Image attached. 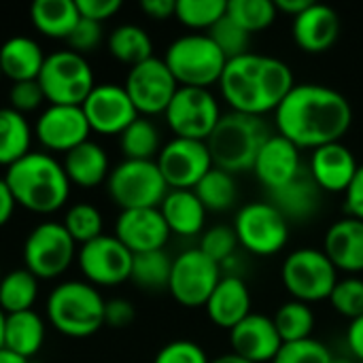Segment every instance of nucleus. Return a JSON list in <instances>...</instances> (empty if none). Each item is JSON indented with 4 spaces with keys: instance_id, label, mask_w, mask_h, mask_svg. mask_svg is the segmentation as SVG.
I'll use <instances>...</instances> for the list:
<instances>
[{
    "instance_id": "obj_1",
    "label": "nucleus",
    "mask_w": 363,
    "mask_h": 363,
    "mask_svg": "<svg viewBox=\"0 0 363 363\" xmlns=\"http://www.w3.org/2000/svg\"><path fill=\"white\" fill-rule=\"evenodd\" d=\"M283 138L298 149L340 143L353 123V108L338 89L319 83H296L274 111Z\"/></svg>"
},
{
    "instance_id": "obj_2",
    "label": "nucleus",
    "mask_w": 363,
    "mask_h": 363,
    "mask_svg": "<svg viewBox=\"0 0 363 363\" xmlns=\"http://www.w3.org/2000/svg\"><path fill=\"white\" fill-rule=\"evenodd\" d=\"M294 85V72L283 60L251 51L230 60L219 79V89L230 111L253 117L277 111Z\"/></svg>"
},
{
    "instance_id": "obj_3",
    "label": "nucleus",
    "mask_w": 363,
    "mask_h": 363,
    "mask_svg": "<svg viewBox=\"0 0 363 363\" xmlns=\"http://www.w3.org/2000/svg\"><path fill=\"white\" fill-rule=\"evenodd\" d=\"M4 183L17 206L36 215L60 211L70 196V181L62 164L53 155L38 151H30L26 157L9 166Z\"/></svg>"
},
{
    "instance_id": "obj_4",
    "label": "nucleus",
    "mask_w": 363,
    "mask_h": 363,
    "mask_svg": "<svg viewBox=\"0 0 363 363\" xmlns=\"http://www.w3.org/2000/svg\"><path fill=\"white\" fill-rule=\"evenodd\" d=\"M270 136L272 132L268 130L262 117L236 111L223 113L206 140L213 166L232 177L238 172L253 170L257 153Z\"/></svg>"
},
{
    "instance_id": "obj_5",
    "label": "nucleus",
    "mask_w": 363,
    "mask_h": 363,
    "mask_svg": "<svg viewBox=\"0 0 363 363\" xmlns=\"http://www.w3.org/2000/svg\"><path fill=\"white\" fill-rule=\"evenodd\" d=\"M104 306L106 300L94 285L66 281L49 294L47 317L60 334L68 338H87L104 325Z\"/></svg>"
},
{
    "instance_id": "obj_6",
    "label": "nucleus",
    "mask_w": 363,
    "mask_h": 363,
    "mask_svg": "<svg viewBox=\"0 0 363 363\" xmlns=\"http://www.w3.org/2000/svg\"><path fill=\"white\" fill-rule=\"evenodd\" d=\"M164 62L179 87H202L208 89L219 83L228 64L225 55L213 43L208 34H185L170 43Z\"/></svg>"
},
{
    "instance_id": "obj_7",
    "label": "nucleus",
    "mask_w": 363,
    "mask_h": 363,
    "mask_svg": "<svg viewBox=\"0 0 363 363\" xmlns=\"http://www.w3.org/2000/svg\"><path fill=\"white\" fill-rule=\"evenodd\" d=\"M36 81L45 100L60 106H81L96 87L89 62L70 49L47 55Z\"/></svg>"
},
{
    "instance_id": "obj_8",
    "label": "nucleus",
    "mask_w": 363,
    "mask_h": 363,
    "mask_svg": "<svg viewBox=\"0 0 363 363\" xmlns=\"http://www.w3.org/2000/svg\"><path fill=\"white\" fill-rule=\"evenodd\" d=\"M106 189L111 200L121 211L160 208L166 194L170 191L155 160H123L117 168L111 170L106 179Z\"/></svg>"
},
{
    "instance_id": "obj_9",
    "label": "nucleus",
    "mask_w": 363,
    "mask_h": 363,
    "mask_svg": "<svg viewBox=\"0 0 363 363\" xmlns=\"http://www.w3.org/2000/svg\"><path fill=\"white\" fill-rule=\"evenodd\" d=\"M281 277L289 296L304 304L330 300L338 283V270L323 253V249L311 247L289 253L283 262Z\"/></svg>"
},
{
    "instance_id": "obj_10",
    "label": "nucleus",
    "mask_w": 363,
    "mask_h": 363,
    "mask_svg": "<svg viewBox=\"0 0 363 363\" xmlns=\"http://www.w3.org/2000/svg\"><path fill=\"white\" fill-rule=\"evenodd\" d=\"M238 245L253 255L270 257L285 249L289 240V221L270 202H249L234 219Z\"/></svg>"
},
{
    "instance_id": "obj_11",
    "label": "nucleus",
    "mask_w": 363,
    "mask_h": 363,
    "mask_svg": "<svg viewBox=\"0 0 363 363\" xmlns=\"http://www.w3.org/2000/svg\"><path fill=\"white\" fill-rule=\"evenodd\" d=\"M77 242L66 232L64 223L45 221L36 225L23 242V264L36 279L62 277L77 257Z\"/></svg>"
},
{
    "instance_id": "obj_12",
    "label": "nucleus",
    "mask_w": 363,
    "mask_h": 363,
    "mask_svg": "<svg viewBox=\"0 0 363 363\" xmlns=\"http://www.w3.org/2000/svg\"><path fill=\"white\" fill-rule=\"evenodd\" d=\"M164 115L177 138L206 143L223 113L211 89L179 87Z\"/></svg>"
},
{
    "instance_id": "obj_13",
    "label": "nucleus",
    "mask_w": 363,
    "mask_h": 363,
    "mask_svg": "<svg viewBox=\"0 0 363 363\" xmlns=\"http://www.w3.org/2000/svg\"><path fill=\"white\" fill-rule=\"evenodd\" d=\"M221 281V266L206 257L200 249H187L172 259L168 291L185 308L206 306Z\"/></svg>"
},
{
    "instance_id": "obj_14",
    "label": "nucleus",
    "mask_w": 363,
    "mask_h": 363,
    "mask_svg": "<svg viewBox=\"0 0 363 363\" xmlns=\"http://www.w3.org/2000/svg\"><path fill=\"white\" fill-rule=\"evenodd\" d=\"M123 89L138 115H160L166 113L179 89V83L164 60L151 57L130 68Z\"/></svg>"
},
{
    "instance_id": "obj_15",
    "label": "nucleus",
    "mask_w": 363,
    "mask_h": 363,
    "mask_svg": "<svg viewBox=\"0 0 363 363\" xmlns=\"http://www.w3.org/2000/svg\"><path fill=\"white\" fill-rule=\"evenodd\" d=\"M168 189H194L213 168L208 145L202 140L172 138L155 160Z\"/></svg>"
},
{
    "instance_id": "obj_16",
    "label": "nucleus",
    "mask_w": 363,
    "mask_h": 363,
    "mask_svg": "<svg viewBox=\"0 0 363 363\" xmlns=\"http://www.w3.org/2000/svg\"><path fill=\"white\" fill-rule=\"evenodd\" d=\"M77 259L89 285L115 287L130 279L134 255L115 236L102 234L83 245L77 253Z\"/></svg>"
},
{
    "instance_id": "obj_17",
    "label": "nucleus",
    "mask_w": 363,
    "mask_h": 363,
    "mask_svg": "<svg viewBox=\"0 0 363 363\" xmlns=\"http://www.w3.org/2000/svg\"><path fill=\"white\" fill-rule=\"evenodd\" d=\"M85 119L91 128V132L115 136L121 134L134 119H138V113L125 94L123 85L115 83H100L96 85L85 102L81 104Z\"/></svg>"
},
{
    "instance_id": "obj_18",
    "label": "nucleus",
    "mask_w": 363,
    "mask_h": 363,
    "mask_svg": "<svg viewBox=\"0 0 363 363\" xmlns=\"http://www.w3.org/2000/svg\"><path fill=\"white\" fill-rule=\"evenodd\" d=\"M89 123L81 106L49 104L34 123V136L53 153H68L89 140Z\"/></svg>"
},
{
    "instance_id": "obj_19",
    "label": "nucleus",
    "mask_w": 363,
    "mask_h": 363,
    "mask_svg": "<svg viewBox=\"0 0 363 363\" xmlns=\"http://www.w3.org/2000/svg\"><path fill=\"white\" fill-rule=\"evenodd\" d=\"M170 230L160 208H134L121 211L115 223V238L132 253L162 251L168 242Z\"/></svg>"
},
{
    "instance_id": "obj_20",
    "label": "nucleus",
    "mask_w": 363,
    "mask_h": 363,
    "mask_svg": "<svg viewBox=\"0 0 363 363\" xmlns=\"http://www.w3.org/2000/svg\"><path fill=\"white\" fill-rule=\"evenodd\" d=\"M232 353L251 363H272L283 347L274 321L266 315L251 313L234 330H230Z\"/></svg>"
},
{
    "instance_id": "obj_21",
    "label": "nucleus",
    "mask_w": 363,
    "mask_h": 363,
    "mask_svg": "<svg viewBox=\"0 0 363 363\" xmlns=\"http://www.w3.org/2000/svg\"><path fill=\"white\" fill-rule=\"evenodd\" d=\"M302 170L304 166H302L300 149L287 138H283L281 134H272L262 147V151L257 153L251 172H255L257 181L268 191H272L294 181Z\"/></svg>"
},
{
    "instance_id": "obj_22",
    "label": "nucleus",
    "mask_w": 363,
    "mask_h": 363,
    "mask_svg": "<svg viewBox=\"0 0 363 363\" xmlns=\"http://www.w3.org/2000/svg\"><path fill=\"white\" fill-rule=\"evenodd\" d=\"M359 164L349 147L342 143L323 145L311 155V177L319 185L321 191L345 194L357 172Z\"/></svg>"
},
{
    "instance_id": "obj_23",
    "label": "nucleus",
    "mask_w": 363,
    "mask_h": 363,
    "mask_svg": "<svg viewBox=\"0 0 363 363\" xmlns=\"http://www.w3.org/2000/svg\"><path fill=\"white\" fill-rule=\"evenodd\" d=\"M291 34L302 51L323 53L338 40L340 17L332 6L313 2L306 11L294 17Z\"/></svg>"
},
{
    "instance_id": "obj_24",
    "label": "nucleus",
    "mask_w": 363,
    "mask_h": 363,
    "mask_svg": "<svg viewBox=\"0 0 363 363\" xmlns=\"http://www.w3.org/2000/svg\"><path fill=\"white\" fill-rule=\"evenodd\" d=\"M204 308L217 328L228 332L234 330L242 319L251 315V294L247 283L238 274L221 277Z\"/></svg>"
},
{
    "instance_id": "obj_25",
    "label": "nucleus",
    "mask_w": 363,
    "mask_h": 363,
    "mask_svg": "<svg viewBox=\"0 0 363 363\" xmlns=\"http://www.w3.org/2000/svg\"><path fill=\"white\" fill-rule=\"evenodd\" d=\"M323 253L342 272H363V221L345 217L330 225Z\"/></svg>"
},
{
    "instance_id": "obj_26",
    "label": "nucleus",
    "mask_w": 363,
    "mask_h": 363,
    "mask_svg": "<svg viewBox=\"0 0 363 363\" xmlns=\"http://www.w3.org/2000/svg\"><path fill=\"white\" fill-rule=\"evenodd\" d=\"M270 204H274L287 221H308L317 215L321 204V189L311 177V170L304 168L287 185L268 191Z\"/></svg>"
},
{
    "instance_id": "obj_27",
    "label": "nucleus",
    "mask_w": 363,
    "mask_h": 363,
    "mask_svg": "<svg viewBox=\"0 0 363 363\" xmlns=\"http://www.w3.org/2000/svg\"><path fill=\"white\" fill-rule=\"evenodd\" d=\"M62 168H64L70 185H77V187H83V189L98 187L111 174L108 155L94 140H87V143L74 147L72 151H68L64 155Z\"/></svg>"
},
{
    "instance_id": "obj_28",
    "label": "nucleus",
    "mask_w": 363,
    "mask_h": 363,
    "mask_svg": "<svg viewBox=\"0 0 363 363\" xmlns=\"http://www.w3.org/2000/svg\"><path fill=\"white\" fill-rule=\"evenodd\" d=\"M45 53L40 45L30 36H11L0 47V70L2 77H9L13 83L21 81H36L43 64Z\"/></svg>"
},
{
    "instance_id": "obj_29",
    "label": "nucleus",
    "mask_w": 363,
    "mask_h": 363,
    "mask_svg": "<svg viewBox=\"0 0 363 363\" xmlns=\"http://www.w3.org/2000/svg\"><path fill=\"white\" fill-rule=\"evenodd\" d=\"M160 213L170 234L179 236H198L206 221V208L194 189H170L160 204Z\"/></svg>"
},
{
    "instance_id": "obj_30",
    "label": "nucleus",
    "mask_w": 363,
    "mask_h": 363,
    "mask_svg": "<svg viewBox=\"0 0 363 363\" xmlns=\"http://www.w3.org/2000/svg\"><path fill=\"white\" fill-rule=\"evenodd\" d=\"M45 342V321L34 311H23L15 315H6L4 321V349L32 359Z\"/></svg>"
},
{
    "instance_id": "obj_31",
    "label": "nucleus",
    "mask_w": 363,
    "mask_h": 363,
    "mask_svg": "<svg viewBox=\"0 0 363 363\" xmlns=\"http://www.w3.org/2000/svg\"><path fill=\"white\" fill-rule=\"evenodd\" d=\"M34 28L49 38H68L81 15L77 0H36L30 6Z\"/></svg>"
},
{
    "instance_id": "obj_32",
    "label": "nucleus",
    "mask_w": 363,
    "mask_h": 363,
    "mask_svg": "<svg viewBox=\"0 0 363 363\" xmlns=\"http://www.w3.org/2000/svg\"><path fill=\"white\" fill-rule=\"evenodd\" d=\"M32 128L26 115L11 106L0 108V166H13L30 153Z\"/></svg>"
},
{
    "instance_id": "obj_33",
    "label": "nucleus",
    "mask_w": 363,
    "mask_h": 363,
    "mask_svg": "<svg viewBox=\"0 0 363 363\" xmlns=\"http://www.w3.org/2000/svg\"><path fill=\"white\" fill-rule=\"evenodd\" d=\"M108 51L115 60L132 68L153 57V43L145 28L123 23L108 34Z\"/></svg>"
},
{
    "instance_id": "obj_34",
    "label": "nucleus",
    "mask_w": 363,
    "mask_h": 363,
    "mask_svg": "<svg viewBox=\"0 0 363 363\" xmlns=\"http://www.w3.org/2000/svg\"><path fill=\"white\" fill-rule=\"evenodd\" d=\"M38 298V279L26 270L17 268L2 274L0 281V311L4 315H15L23 311H32Z\"/></svg>"
},
{
    "instance_id": "obj_35",
    "label": "nucleus",
    "mask_w": 363,
    "mask_h": 363,
    "mask_svg": "<svg viewBox=\"0 0 363 363\" xmlns=\"http://www.w3.org/2000/svg\"><path fill=\"white\" fill-rule=\"evenodd\" d=\"M119 147L125 155V160H138V162H153L155 155H160V130L153 121L138 117L134 119L121 134H119Z\"/></svg>"
},
{
    "instance_id": "obj_36",
    "label": "nucleus",
    "mask_w": 363,
    "mask_h": 363,
    "mask_svg": "<svg viewBox=\"0 0 363 363\" xmlns=\"http://www.w3.org/2000/svg\"><path fill=\"white\" fill-rule=\"evenodd\" d=\"M194 194L198 196V200L202 202L206 213L208 211L211 213H223V211L232 208L236 202V196H238L234 177L215 168V166L194 187Z\"/></svg>"
},
{
    "instance_id": "obj_37",
    "label": "nucleus",
    "mask_w": 363,
    "mask_h": 363,
    "mask_svg": "<svg viewBox=\"0 0 363 363\" xmlns=\"http://www.w3.org/2000/svg\"><path fill=\"white\" fill-rule=\"evenodd\" d=\"M170 272H172V259L168 257V253L164 249L138 253L132 259L130 281H134L140 289L162 291V289H168Z\"/></svg>"
},
{
    "instance_id": "obj_38",
    "label": "nucleus",
    "mask_w": 363,
    "mask_h": 363,
    "mask_svg": "<svg viewBox=\"0 0 363 363\" xmlns=\"http://www.w3.org/2000/svg\"><path fill=\"white\" fill-rule=\"evenodd\" d=\"M272 321H274V328L283 342L306 340V338H311V334L315 330V313H313L311 304H304L298 300L285 302L277 311Z\"/></svg>"
},
{
    "instance_id": "obj_39",
    "label": "nucleus",
    "mask_w": 363,
    "mask_h": 363,
    "mask_svg": "<svg viewBox=\"0 0 363 363\" xmlns=\"http://www.w3.org/2000/svg\"><path fill=\"white\" fill-rule=\"evenodd\" d=\"M277 4L272 0H228V17L249 34L266 30L277 19Z\"/></svg>"
},
{
    "instance_id": "obj_40",
    "label": "nucleus",
    "mask_w": 363,
    "mask_h": 363,
    "mask_svg": "<svg viewBox=\"0 0 363 363\" xmlns=\"http://www.w3.org/2000/svg\"><path fill=\"white\" fill-rule=\"evenodd\" d=\"M228 13V0H177L174 17L191 30H211Z\"/></svg>"
},
{
    "instance_id": "obj_41",
    "label": "nucleus",
    "mask_w": 363,
    "mask_h": 363,
    "mask_svg": "<svg viewBox=\"0 0 363 363\" xmlns=\"http://www.w3.org/2000/svg\"><path fill=\"white\" fill-rule=\"evenodd\" d=\"M64 228L77 245H87L102 236V213L87 202H79L66 211Z\"/></svg>"
},
{
    "instance_id": "obj_42",
    "label": "nucleus",
    "mask_w": 363,
    "mask_h": 363,
    "mask_svg": "<svg viewBox=\"0 0 363 363\" xmlns=\"http://www.w3.org/2000/svg\"><path fill=\"white\" fill-rule=\"evenodd\" d=\"M208 36L213 38V43L219 47V51L225 55V60H236L245 53H249V45H251V34L247 30H242L236 21H232L228 15L221 17L211 30Z\"/></svg>"
},
{
    "instance_id": "obj_43",
    "label": "nucleus",
    "mask_w": 363,
    "mask_h": 363,
    "mask_svg": "<svg viewBox=\"0 0 363 363\" xmlns=\"http://www.w3.org/2000/svg\"><path fill=\"white\" fill-rule=\"evenodd\" d=\"M330 302L334 311L351 321L363 317V279L359 277H347L336 283Z\"/></svg>"
},
{
    "instance_id": "obj_44",
    "label": "nucleus",
    "mask_w": 363,
    "mask_h": 363,
    "mask_svg": "<svg viewBox=\"0 0 363 363\" xmlns=\"http://www.w3.org/2000/svg\"><path fill=\"white\" fill-rule=\"evenodd\" d=\"M198 249L206 257H211L215 264H219V266L228 264L234 257L236 249H238V238H236L234 228H228V225L211 228L208 232H204Z\"/></svg>"
},
{
    "instance_id": "obj_45",
    "label": "nucleus",
    "mask_w": 363,
    "mask_h": 363,
    "mask_svg": "<svg viewBox=\"0 0 363 363\" xmlns=\"http://www.w3.org/2000/svg\"><path fill=\"white\" fill-rule=\"evenodd\" d=\"M332 357L334 355L323 342L306 338L298 342H283L272 363H332Z\"/></svg>"
},
{
    "instance_id": "obj_46",
    "label": "nucleus",
    "mask_w": 363,
    "mask_h": 363,
    "mask_svg": "<svg viewBox=\"0 0 363 363\" xmlns=\"http://www.w3.org/2000/svg\"><path fill=\"white\" fill-rule=\"evenodd\" d=\"M153 363H211V359L194 340H172L160 349Z\"/></svg>"
},
{
    "instance_id": "obj_47",
    "label": "nucleus",
    "mask_w": 363,
    "mask_h": 363,
    "mask_svg": "<svg viewBox=\"0 0 363 363\" xmlns=\"http://www.w3.org/2000/svg\"><path fill=\"white\" fill-rule=\"evenodd\" d=\"M45 102V94L38 85V81H21V83H13L9 89V104L13 111L26 115L32 113L36 108H40V104Z\"/></svg>"
},
{
    "instance_id": "obj_48",
    "label": "nucleus",
    "mask_w": 363,
    "mask_h": 363,
    "mask_svg": "<svg viewBox=\"0 0 363 363\" xmlns=\"http://www.w3.org/2000/svg\"><path fill=\"white\" fill-rule=\"evenodd\" d=\"M102 40V26L89 19H79V23L74 26V30L70 32V36L66 38V43L70 45V51L85 55L91 53Z\"/></svg>"
},
{
    "instance_id": "obj_49",
    "label": "nucleus",
    "mask_w": 363,
    "mask_h": 363,
    "mask_svg": "<svg viewBox=\"0 0 363 363\" xmlns=\"http://www.w3.org/2000/svg\"><path fill=\"white\" fill-rule=\"evenodd\" d=\"M77 9L83 19L102 23L121 9V2L119 0H77Z\"/></svg>"
},
{
    "instance_id": "obj_50",
    "label": "nucleus",
    "mask_w": 363,
    "mask_h": 363,
    "mask_svg": "<svg viewBox=\"0 0 363 363\" xmlns=\"http://www.w3.org/2000/svg\"><path fill=\"white\" fill-rule=\"evenodd\" d=\"M134 319H136V311H134L132 302H128L123 298H115V300L106 302V306H104V325L121 330V328H128Z\"/></svg>"
},
{
    "instance_id": "obj_51",
    "label": "nucleus",
    "mask_w": 363,
    "mask_h": 363,
    "mask_svg": "<svg viewBox=\"0 0 363 363\" xmlns=\"http://www.w3.org/2000/svg\"><path fill=\"white\" fill-rule=\"evenodd\" d=\"M345 211L347 217L363 221V164L357 168L349 189L345 191Z\"/></svg>"
},
{
    "instance_id": "obj_52",
    "label": "nucleus",
    "mask_w": 363,
    "mask_h": 363,
    "mask_svg": "<svg viewBox=\"0 0 363 363\" xmlns=\"http://www.w3.org/2000/svg\"><path fill=\"white\" fill-rule=\"evenodd\" d=\"M140 9H143V13L147 17L157 19V21H164V19L174 17V13H177V0H143L140 2Z\"/></svg>"
},
{
    "instance_id": "obj_53",
    "label": "nucleus",
    "mask_w": 363,
    "mask_h": 363,
    "mask_svg": "<svg viewBox=\"0 0 363 363\" xmlns=\"http://www.w3.org/2000/svg\"><path fill=\"white\" fill-rule=\"evenodd\" d=\"M347 345H349V351L353 353V357H357L363 363V317L349 323Z\"/></svg>"
},
{
    "instance_id": "obj_54",
    "label": "nucleus",
    "mask_w": 363,
    "mask_h": 363,
    "mask_svg": "<svg viewBox=\"0 0 363 363\" xmlns=\"http://www.w3.org/2000/svg\"><path fill=\"white\" fill-rule=\"evenodd\" d=\"M15 206H17V202H15L9 185L4 183V179H0V228H4L11 221Z\"/></svg>"
},
{
    "instance_id": "obj_55",
    "label": "nucleus",
    "mask_w": 363,
    "mask_h": 363,
    "mask_svg": "<svg viewBox=\"0 0 363 363\" xmlns=\"http://www.w3.org/2000/svg\"><path fill=\"white\" fill-rule=\"evenodd\" d=\"M277 11L279 13H285V15H291V17H298L302 11H306L313 2L311 0H277Z\"/></svg>"
},
{
    "instance_id": "obj_56",
    "label": "nucleus",
    "mask_w": 363,
    "mask_h": 363,
    "mask_svg": "<svg viewBox=\"0 0 363 363\" xmlns=\"http://www.w3.org/2000/svg\"><path fill=\"white\" fill-rule=\"evenodd\" d=\"M0 363H32V362H28V359H23V357H19V355L11 353V351H6V349H0Z\"/></svg>"
},
{
    "instance_id": "obj_57",
    "label": "nucleus",
    "mask_w": 363,
    "mask_h": 363,
    "mask_svg": "<svg viewBox=\"0 0 363 363\" xmlns=\"http://www.w3.org/2000/svg\"><path fill=\"white\" fill-rule=\"evenodd\" d=\"M211 363H251V362H247V359L238 357L236 353H225V355H219V357L211 359Z\"/></svg>"
},
{
    "instance_id": "obj_58",
    "label": "nucleus",
    "mask_w": 363,
    "mask_h": 363,
    "mask_svg": "<svg viewBox=\"0 0 363 363\" xmlns=\"http://www.w3.org/2000/svg\"><path fill=\"white\" fill-rule=\"evenodd\" d=\"M4 321H6V315L0 311V349H4Z\"/></svg>"
},
{
    "instance_id": "obj_59",
    "label": "nucleus",
    "mask_w": 363,
    "mask_h": 363,
    "mask_svg": "<svg viewBox=\"0 0 363 363\" xmlns=\"http://www.w3.org/2000/svg\"><path fill=\"white\" fill-rule=\"evenodd\" d=\"M332 363H353L351 359H347V357H332Z\"/></svg>"
},
{
    "instance_id": "obj_60",
    "label": "nucleus",
    "mask_w": 363,
    "mask_h": 363,
    "mask_svg": "<svg viewBox=\"0 0 363 363\" xmlns=\"http://www.w3.org/2000/svg\"><path fill=\"white\" fill-rule=\"evenodd\" d=\"M0 281H2V270H0Z\"/></svg>"
},
{
    "instance_id": "obj_61",
    "label": "nucleus",
    "mask_w": 363,
    "mask_h": 363,
    "mask_svg": "<svg viewBox=\"0 0 363 363\" xmlns=\"http://www.w3.org/2000/svg\"><path fill=\"white\" fill-rule=\"evenodd\" d=\"M0 77H2V70H0Z\"/></svg>"
}]
</instances>
